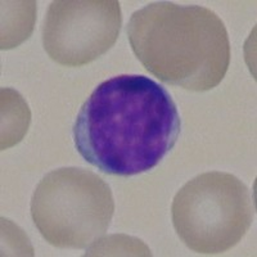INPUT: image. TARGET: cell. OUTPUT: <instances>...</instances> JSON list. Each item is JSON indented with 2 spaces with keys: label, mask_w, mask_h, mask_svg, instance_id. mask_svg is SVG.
I'll list each match as a JSON object with an SVG mask.
<instances>
[{
  "label": "cell",
  "mask_w": 257,
  "mask_h": 257,
  "mask_svg": "<svg viewBox=\"0 0 257 257\" xmlns=\"http://www.w3.org/2000/svg\"><path fill=\"white\" fill-rule=\"evenodd\" d=\"M181 118L166 88L143 75L98 85L73 123L79 155L107 175L128 178L155 169L175 147Z\"/></svg>",
  "instance_id": "1"
},
{
  "label": "cell",
  "mask_w": 257,
  "mask_h": 257,
  "mask_svg": "<svg viewBox=\"0 0 257 257\" xmlns=\"http://www.w3.org/2000/svg\"><path fill=\"white\" fill-rule=\"evenodd\" d=\"M126 32L143 67L165 84L207 91L228 72V31L206 7L151 3L133 13Z\"/></svg>",
  "instance_id": "2"
},
{
  "label": "cell",
  "mask_w": 257,
  "mask_h": 257,
  "mask_svg": "<svg viewBox=\"0 0 257 257\" xmlns=\"http://www.w3.org/2000/svg\"><path fill=\"white\" fill-rule=\"evenodd\" d=\"M113 212L109 185L80 167L50 171L31 198L32 221L43 238L58 248H88L108 230Z\"/></svg>",
  "instance_id": "3"
},
{
  "label": "cell",
  "mask_w": 257,
  "mask_h": 257,
  "mask_svg": "<svg viewBox=\"0 0 257 257\" xmlns=\"http://www.w3.org/2000/svg\"><path fill=\"white\" fill-rule=\"evenodd\" d=\"M171 216L176 234L197 253L229 251L248 231L253 203L247 185L221 171L189 180L174 197Z\"/></svg>",
  "instance_id": "4"
},
{
  "label": "cell",
  "mask_w": 257,
  "mask_h": 257,
  "mask_svg": "<svg viewBox=\"0 0 257 257\" xmlns=\"http://www.w3.org/2000/svg\"><path fill=\"white\" fill-rule=\"evenodd\" d=\"M117 0H56L43 25V45L61 66L81 67L108 52L120 35Z\"/></svg>",
  "instance_id": "5"
},
{
  "label": "cell",
  "mask_w": 257,
  "mask_h": 257,
  "mask_svg": "<svg viewBox=\"0 0 257 257\" xmlns=\"http://www.w3.org/2000/svg\"><path fill=\"white\" fill-rule=\"evenodd\" d=\"M31 122L25 99L13 89H2V151L20 143Z\"/></svg>",
  "instance_id": "6"
},
{
  "label": "cell",
  "mask_w": 257,
  "mask_h": 257,
  "mask_svg": "<svg viewBox=\"0 0 257 257\" xmlns=\"http://www.w3.org/2000/svg\"><path fill=\"white\" fill-rule=\"evenodd\" d=\"M36 17L35 2L2 3V49L20 45L31 35Z\"/></svg>",
  "instance_id": "7"
},
{
  "label": "cell",
  "mask_w": 257,
  "mask_h": 257,
  "mask_svg": "<svg viewBox=\"0 0 257 257\" xmlns=\"http://www.w3.org/2000/svg\"><path fill=\"white\" fill-rule=\"evenodd\" d=\"M111 256V254H135V256H152V252L137 238L127 235H109L105 238H98L89 245L85 256Z\"/></svg>",
  "instance_id": "8"
}]
</instances>
